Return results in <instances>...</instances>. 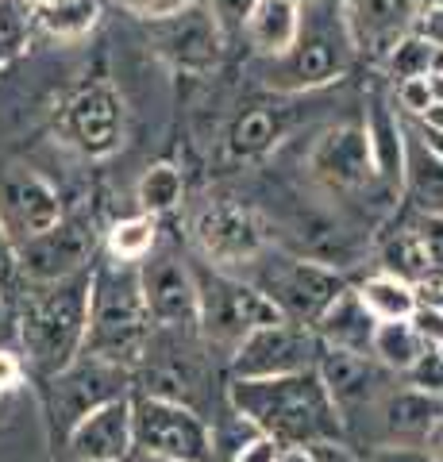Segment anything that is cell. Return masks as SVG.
<instances>
[{
	"mask_svg": "<svg viewBox=\"0 0 443 462\" xmlns=\"http://www.w3.org/2000/svg\"><path fill=\"white\" fill-rule=\"evenodd\" d=\"M227 404L278 447L347 439V424H343L317 370L285 374V378H232Z\"/></svg>",
	"mask_w": 443,
	"mask_h": 462,
	"instance_id": "6da1fadb",
	"label": "cell"
},
{
	"mask_svg": "<svg viewBox=\"0 0 443 462\" xmlns=\"http://www.w3.org/2000/svg\"><path fill=\"white\" fill-rule=\"evenodd\" d=\"M93 266L62 282L20 285L16 293V351L27 355L39 374H59L85 351L89 331Z\"/></svg>",
	"mask_w": 443,
	"mask_h": 462,
	"instance_id": "7a4b0ae2",
	"label": "cell"
},
{
	"mask_svg": "<svg viewBox=\"0 0 443 462\" xmlns=\"http://www.w3.org/2000/svg\"><path fill=\"white\" fill-rule=\"evenodd\" d=\"M151 312L143 300L139 263H93V293H89V331H85V351L101 355L108 363L135 366L147 355L151 343Z\"/></svg>",
	"mask_w": 443,
	"mask_h": 462,
	"instance_id": "3957f363",
	"label": "cell"
},
{
	"mask_svg": "<svg viewBox=\"0 0 443 462\" xmlns=\"http://www.w3.org/2000/svg\"><path fill=\"white\" fill-rule=\"evenodd\" d=\"M355 58V47L343 27V12L339 8H320L309 5L301 8V35L281 58H270L263 69L266 89H274L281 97H297V93H317L336 85L347 74Z\"/></svg>",
	"mask_w": 443,
	"mask_h": 462,
	"instance_id": "277c9868",
	"label": "cell"
},
{
	"mask_svg": "<svg viewBox=\"0 0 443 462\" xmlns=\"http://www.w3.org/2000/svg\"><path fill=\"white\" fill-rule=\"evenodd\" d=\"M235 273L259 289L270 305L281 312V320L309 324V328L347 289V282H343V273L336 266L320 263V258H305V254H285L278 247H266L259 258H251Z\"/></svg>",
	"mask_w": 443,
	"mask_h": 462,
	"instance_id": "5b68a950",
	"label": "cell"
},
{
	"mask_svg": "<svg viewBox=\"0 0 443 462\" xmlns=\"http://www.w3.org/2000/svg\"><path fill=\"white\" fill-rule=\"evenodd\" d=\"M197 266V293H201V312H197V331L212 351L232 358L235 346L254 336L266 324H278L281 312L235 270H217L208 263Z\"/></svg>",
	"mask_w": 443,
	"mask_h": 462,
	"instance_id": "8992f818",
	"label": "cell"
},
{
	"mask_svg": "<svg viewBox=\"0 0 443 462\" xmlns=\"http://www.w3.org/2000/svg\"><path fill=\"white\" fill-rule=\"evenodd\" d=\"M147 35H151V51L159 54L170 69L193 74V78L220 69L224 51H227L224 23L217 12H212L208 0H193V5L170 12L162 20H151Z\"/></svg>",
	"mask_w": 443,
	"mask_h": 462,
	"instance_id": "52a82bcc",
	"label": "cell"
},
{
	"mask_svg": "<svg viewBox=\"0 0 443 462\" xmlns=\"http://www.w3.org/2000/svg\"><path fill=\"white\" fill-rule=\"evenodd\" d=\"M189 243L201 254V263L217 270H243L251 258H259L270 247L259 212L239 205V200H220V197L193 208Z\"/></svg>",
	"mask_w": 443,
	"mask_h": 462,
	"instance_id": "ba28073f",
	"label": "cell"
},
{
	"mask_svg": "<svg viewBox=\"0 0 443 462\" xmlns=\"http://www.w3.org/2000/svg\"><path fill=\"white\" fill-rule=\"evenodd\" d=\"M135 455L151 458H178V462H217L212 458V431L205 412L189 404L135 393Z\"/></svg>",
	"mask_w": 443,
	"mask_h": 462,
	"instance_id": "9c48e42d",
	"label": "cell"
},
{
	"mask_svg": "<svg viewBox=\"0 0 443 462\" xmlns=\"http://www.w3.org/2000/svg\"><path fill=\"white\" fill-rule=\"evenodd\" d=\"M59 135L66 147H74L81 158H112L127 139V105L124 93L112 81H89L81 85L62 105Z\"/></svg>",
	"mask_w": 443,
	"mask_h": 462,
	"instance_id": "30bf717a",
	"label": "cell"
},
{
	"mask_svg": "<svg viewBox=\"0 0 443 462\" xmlns=\"http://www.w3.org/2000/svg\"><path fill=\"white\" fill-rule=\"evenodd\" d=\"M320 351L324 343L309 324L278 320L243 339L227 358V366H232V378H285V374L317 370Z\"/></svg>",
	"mask_w": 443,
	"mask_h": 462,
	"instance_id": "8fae6325",
	"label": "cell"
},
{
	"mask_svg": "<svg viewBox=\"0 0 443 462\" xmlns=\"http://www.w3.org/2000/svg\"><path fill=\"white\" fill-rule=\"evenodd\" d=\"M139 285L154 328H197L201 293H197V266L178 247L159 243L139 263Z\"/></svg>",
	"mask_w": 443,
	"mask_h": 462,
	"instance_id": "7c38bea8",
	"label": "cell"
},
{
	"mask_svg": "<svg viewBox=\"0 0 443 462\" xmlns=\"http://www.w3.org/2000/svg\"><path fill=\"white\" fill-rule=\"evenodd\" d=\"M93 254H97L93 220H85V216H66V212L54 227L16 243L23 285H47V282L74 278V273L93 266Z\"/></svg>",
	"mask_w": 443,
	"mask_h": 462,
	"instance_id": "4fadbf2b",
	"label": "cell"
},
{
	"mask_svg": "<svg viewBox=\"0 0 443 462\" xmlns=\"http://www.w3.org/2000/svg\"><path fill=\"white\" fill-rule=\"evenodd\" d=\"M132 385H135V374L127 366H116L101 355L81 351L69 366L51 374L54 416H59L62 428L69 431L81 416H89L93 409H101V404L116 401V397H132Z\"/></svg>",
	"mask_w": 443,
	"mask_h": 462,
	"instance_id": "5bb4252c",
	"label": "cell"
},
{
	"mask_svg": "<svg viewBox=\"0 0 443 462\" xmlns=\"http://www.w3.org/2000/svg\"><path fill=\"white\" fill-rule=\"evenodd\" d=\"M305 170L324 193H363L378 185L363 124H336L320 132L305 154Z\"/></svg>",
	"mask_w": 443,
	"mask_h": 462,
	"instance_id": "9a60e30c",
	"label": "cell"
},
{
	"mask_svg": "<svg viewBox=\"0 0 443 462\" xmlns=\"http://www.w3.org/2000/svg\"><path fill=\"white\" fill-rule=\"evenodd\" d=\"M62 220L59 189L27 166H8L0 173V224L12 243H23Z\"/></svg>",
	"mask_w": 443,
	"mask_h": 462,
	"instance_id": "2e32d148",
	"label": "cell"
},
{
	"mask_svg": "<svg viewBox=\"0 0 443 462\" xmlns=\"http://www.w3.org/2000/svg\"><path fill=\"white\" fill-rule=\"evenodd\" d=\"M317 374L328 389V397L339 409L343 424L359 412H374V404L390 393V378L393 374L378 366L370 355H351V351H332L324 346L320 351V363H317Z\"/></svg>",
	"mask_w": 443,
	"mask_h": 462,
	"instance_id": "e0dca14e",
	"label": "cell"
},
{
	"mask_svg": "<svg viewBox=\"0 0 443 462\" xmlns=\"http://www.w3.org/2000/svg\"><path fill=\"white\" fill-rule=\"evenodd\" d=\"M74 462H132L135 455V412L132 397H116L93 409L66 431Z\"/></svg>",
	"mask_w": 443,
	"mask_h": 462,
	"instance_id": "ac0fdd59",
	"label": "cell"
},
{
	"mask_svg": "<svg viewBox=\"0 0 443 462\" xmlns=\"http://www.w3.org/2000/svg\"><path fill=\"white\" fill-rule=\"evenodd\" d=\"M417 0H343V27L355 54H366L370 62H382L397 47V39L412 32Z\"/></svg>",
	"mask_w": 443,
	"mask_h": 462,
	"instance_id": "d6986e66",
	"label": "cell"
},
{
	"mask_svg": "<svg viewBox=\"0 0 443 462\" xmlns=\"http://www.w3.org/2000/svg\"><path fill=\"white\" fill-rule=\"evenodd\" d=\"M366 143H370V162L382 189L401 197V173H405V116L393 108V97L370 93L366 100Z\"/></svg>",
	"mask_w": 443,
	"mask_h": 462,
	"instance_id": "ffe728a7",
	"label": "cell"
},
{
	"mask_svg": "<svg viewBox=\"0 0 443 462\" xmlns=\"http://www.w3.org/2000/svg\"><path fill=\"white\" fill-rule=\"evenodd\" d=\"M382 428V443H424L432 428L443 420V397H432L424 389H390L370 412Z\"/></svg>",
	"mask_w": 443,
	"mask_h": 462,
	"instance_id": "44dd1931",
	"label": "cell"
},
{
	"mask_svg": "<svg viewBox=\"0 0 443 462\" xmlns=\"http://www.w3.org/2000/svg\"><path fill=\"white\" fill-rule=\"evenodd\" d=\"M374 328H378V320L366 312L359 293H355V285L343 289L332 305L312 320V331H317V339L324 346H332V351H351V355H370Z\"/></svg>",
	"mask_w": 443,
	"mask_h": 462,
	"instance_id": "7402d4cb",
	"label": "cell"
},
{
	"mask_svg": "<svg viewBox=\"0 0 443 462\" xmlns=\"http://www.w3.org/2000/svg\"><path fill=\"white\" fill-rule=\"evenodd\" d=\"M243 35L259 58H281L301 35V8L293 0H254L243 16Z\"/></svg>",
	"mask_w": 443,
	"mask_h": 462,
	"instance_id": "603a6c76",
	"label": "cell"
},
{
	"mask_svg": "<svg viewBox=\"0 0 443 462\" xmlns=\"http://www.w3.org/2000/svg\"><path fill=\"white\" fill-rule=\"evenodd\" d=\"M281 135H285L281 112L270 105H251L232 120L224 147H227V158H235V162H259V158H266L278 147Z\"/></svg>",
	"mask_w": 443,
	"mask_h": 462,
	"instance_id": "cb8c5ba5",
	"label": "cell"
},
{
	"mask_svg": "<svg viewBox=\"0 0 443 462\" xmlns=\"http://www.w3.org/2000/svg\"><path fill=\"white\" fill-rule=\"evenodd\" d=\"M405 173H401V197L417 212H439L443 216V158L420 147L405 124Z\"/></svg>",
	"mask_w": 443,
	"mask_h": 462,
	"instance_id": "d4e9b609",
	"label": "cell"
},
{
	"mask_svg": "<svg viewBox=\"0 0 443 462\" xmlns=\"http://www.w3.org/2000/svg\"><path fill=\"white\" fill-rule=\"evenodd\" d=\"M355 293H359V300L366 305V312L374 316V320H409L412 312H417L420 305V293L417 285H409L401 278H393V273H370L366 282L355 285Z\"/></svg>",
	"mask_w": 443,
	"mask_h": 462,
	"instance_id": "484cf974",
	"label": "cell"
},
{
	"mask_svg": "<svg viewBox=\"0 0 443 462\" xmlns=\"http://www.w3.org/2000/svg\"><path fill=\"white\" fill-rule=\"evenodd\" d=\"M424 351H428V343L412 328V320H382L374 328V339H370V358L390 374H409L420 363Z\"/></svg>",
	"mask_w": 443,
	"mask_h": 462,
	"instance_id": "4316f807",
	"label": "cell"
},
{
	"mask_svg": "<svg viewBox=\"0 0 443 462\" xmlns=\"http://www.w3.org/2000/svg\"><path fill=\"white\" fill-rule=\"evenodd\" d=\"M378 263H382V273H393V278H401L409 285H424L436 278V266H432V258H428L420 236L412 231V224L397 227L393 236L382 243Z\"/></svg>",
	"mask_w": 443,
	"mask_h": 462,
	"instance_id": "83f0119b",
	"label": "cell"
},
{
	"mask_svg": "<svg viewBox=\"0 0 443 462\" xmlns=\"http://www.w3.org/2000/svg\"><path fill=\"white\" fill-rule=\"evenodd\" d=\"M108 0H59V5H47V8H35V20L39 27L47 32L51 39H62V42H74L85 39L101 20Z\"/></svg>",
	"mask_w": 443,
	"mask_h": 462,
	"instance_id": "f1b7e54d",
	"label": "cell"
},
{
	"mask_svg": "<svg viewBox=\"0 0 443 462\" xmlns=\"http://www.w3.org/2000/svg\"><path fill=\"white\" fill-rule=\"evenodd\" d=\"M135 200H139V212H147V216H166V212H174L181 208V200H185V178H181V170L174 162H154L143 170V178L135 185Z\"/></svg>",
	"mask_w": 443,
	"mask_h": 462,
	"instance_id": "f546056e",
	"label": "cell"
},
{
	"mask_svg": "<svg viewBox=\"0 0 443 462\" xmlns=\"http://www.w3.org/2000/svg\"><path fill=\"white\" fill-rule=\"evenodd\" d=\"M154 247H159V220L147 212L112 224L108 239H105V254L116 258V263H143Z\"/></svg>",
	"mask_w": 443,
	"mask_h": 462,
	"instance_id": "4dcf8cb0",
	"label": "cell"
},
{
	"mask_svg": "<svg viewBox=\"0 0 443 462\" xmlns=\"http://www.w3.org/2000/svg\"><path fill=\"white\" fill-rule=\"evenodd\" d=\"M35 27L39 20L32 0H0V69L27 51Z\"/></svg>",
	"mask_w": 443,
	"mask_h": 462,
	"instance_id": "1f68e13d",
	"label": "cell"
},
{
	"mask_svg": "<svg viewBox=\"0 0 443 462\" xmlns=\"http://www.w3.org/2000/svg\"><path fill=\"white\" fill-rule=\"evenodd\" d=\"M428 66H432V42H424L420 35H405L397 39V47L382 58L385 78L393 81H409V78H428Z\"/></svg>",
	"mask_w": 443,
	"mask_h": 462,
	"instance_id": "d6a6232c",
	"label": "cell"
},
{
	"mask_svg": "<svg viewBox=\"0 0 443 462\" xmlns=\"http://www.w3.org/2000/svg\"><path fill=\"white\" fill-rule=\"evenodd\" d=\"M393 108L405 116V120H420V116L432 108V85L428 78H409V81H397V93H393Z\"/></svg>",
	"mask_w": 443,
	"mask_h": 462,
	"instance_id": "836d02e7",
	"label": "cell"
},
{
	"mask_svg": "<svg viewBox=\"0 0 443 462\" xmlns=\"http://www.w3.org/2000/svg\"><path fill=\"white\" fill-rule=\"evenodd\" d=\"M405 385L412 389H424V393H432V397H443V351H436V346H428V351L420 355V363L412 366L405 374Z\"/></svg>",
	"mask_w": 443,
	"mask_h": 462,
	"instance_id": "e575fe53",
	"label": "cell"
},
{
	"mask_svg": "<svg viewBox=\"0 0 443 462\" xmlns=\"http://www.w3.org/2000/svg\"><path fill=\"white\" fill-rule=\"evenodd\" d=\"M412 231L420 236L428 258H432L436 273H443V216L439 212H417L412 216Z\"/></svg>",
	"mask_w": 443,
	"mask_h": 462,
	"instance_id": "d590c367",
	"label": "cell"
},
{
	"mask_svg": "<svg viewBox=\"0 0 443 462\" xmlns=\"http://www.w3.org/2000/svg\"><path fill=\"white\" fill-rule=\"evenodd\" d=\"M20 258H16V243H12V236L5 231V224H0V293L5 297H16L20 293Z\"/></svg>",
	"mask_w": 443,
	"mask_h": 462,
	"instance_id": "8d00e7d4",
	"label": "cell"
},
{
	"mask_svg": "<svg viewBox=\"0 0 443 462\" xmlns=\"http://www.w3.org/2000/svg\"><path fill=\"white\" fill-rule=\"evenodd\" d=\"M363 462H436L428 455L424 443H378L374 451H366Z\"/></svg>",
	"mask_w": 443,
	"mask_h": 462,
	"instance_id": "74e56055",
	"label": "cell"
},
{
	"mask_svg": "<svg viewBox=\"0 0 443 462\" xmlns=\"http://www.w3.org/2000/svg\"><path fill=\"white\" fill-rule=\"evenodd\" d=\"M409 320H412V328L420 331V339L428 346H443V309L439 305H432V300H420L417 312H412Z\"/></svg>",
	"mask_w": 443,
	"mask_h": 462,
	"instance_id": "f35d334b",
	"label": "cell"
},
{
	"mask_svg": "<svg viewBox=\"0 0 443 462\" xmlns=\"http://www.w3.org/2000/svg\"><path fill=\"white\" fill-rule=\"evenodd\" d=\"M108 5H116V8H124L127 16H139V20H162V16H170V12H178V8H185V5H193V0H108Z\"/></svg>",
	"mask_w": 443,
	"mask_h": 462,
	"instance_id": "ab89813d",
	"label": "cell"
},
{
	"mask_svg": "<svg viewBox=\"0 0 443 462\" xmlns=\"http://www.w3.org/2000/svg\"><path fill=\"white\" fill-rule=\"evenodd\" d=\"M27 378V366L16 346H0V397L12 393V389H20Z\"/></svg>",
	"mask_w": 443,
	"mask_h": 462,
	"instance_id": "60d3db41",
	"label": "cell"
},
{
	"mask_svg": "<svg viewBox=\"0 0 443 462\" xmlns=\"http://www.w3.org/2000/svg\"><path fill=\"white\" fill-rule=\"evenodd\" d=\"M305 451L312 462H363V455L347 439H320V443H309Z\"/></svg>",
	"mask_w": 443,
	"mask_h": 462,
	"instance_id": "b9f144b4",
	"label": "cell"
},
{
	"mask_svg": "<svg viewBox=\"0 0 443 462\" xmlns=\"http://www.w3.org/2000/svg\"><path fill=\"white\" fill-rule=\"evenodd\" d=\"M412 35H420L432 47H443V8H428L420 5L417 16H412Z\"/></svg>",
	"mask_w": 443,
	"mask_h": 462,
	"instance_id": "7bdbcfd3",
	"label": "cell"
},
{
	"mask_svg": "<svg viewBox=\"0 0 443 462\" xmlns=\"http://www.w3.org/2000/svg\"><path fill=\"white\" fill-rule=\"evenodd\" d=\"M278 451H281V447H278L274 439H270V436H259V439H251L247 447H239V451L227 458V462H274Z\"/></svg>",
	"mask_w": 443,
	"mask_h": 462,
	"instance_id": "ee69618b",
	"label": "cell"
},
{
	"mask_svg": "<svg viewBox=\"0 0 443 462\" xmlns=\"http://www.w3.org/2000/svg\"><path fill=\"white\" fill-rule=\"evenodd\" d=\"M0 346H16V305L0 293Z\"/></svg>",
	"mask_w": 443,
	"mask_h": 462,
	"instance_id": "f6af8a7d",
	"label": "cell"
},
{
	"mask_svg": "<svg viewBox=\"0 0 443 462\" xmlns=\"http://www.w3.org/2000/svg\"><path fill=\"white\" fill-rule=\"evenodd\" d=\"M208 5H212V12H217V16H220V23L235 20V23L243 27V16H247V12H251L254 0H208Z\"/></svg>",
	"mask_w": 443,
	"mask_h": 462,
	"instance_id": "bcb514c9",
	"label": "cell"
},
{
	"mask_svg": "<svg viewBox=\"0 0 443 462\" xmlns=\"http://www.w3.org/2000/svg\"><path fill=\"white\" fill-rule=\"evenodd\" d=\"M405 124H409V132H412V139H417L420 147H428L432 154L443 158V132H436V127H428V124H420V120H405Z\"/></svg>",
	"mask_w": 443,
	"mask_h": 462,
	"instance_id": "7dc6e473",
	"label": "cell"
},
{
	"mask_svg": "<svg viewBox=\"0 0 443 462\" xmlns=\"http://www.w3.org/2000/svg\"><path fill=\"white\" fill-rule=\"evenodd\" d=\"M424 447H428V455H432L436 462H443V420L432 428V436L424 439Z\"/></svg>",
	"mask_w": 443,
	"mask_h": 462,
	"instance_id": "c3c4849f",
	"label": "cell"
},
{
	"mask_svg": "<svg viewBox=\"0 0 443 462\" xmlns=\"http://www.w3.org/2000/svg\"><path fill=\"white\" fill-rule=\"evenodd\" d=\"M274 462H312V458H309L305 447H281Z\"/></svg>",
	"mask_w": 443,
	"mask_h": 462,
	"instance_id": "681fc988",
	"label": "cell"
},
{
	"mask_svg": "<svg viewBox=\"0 0 443 462\" xmlns=\"http://www.w3.org/2000/svg\"><path fill=\"white\" fill-rule=\"evenodd\" d=\"M420 124H428V127H436V132H443V105H432L424 116H420Z\"/></svg>",
	"mask_w": 443,
	"mask_h": 462,
	"instance_id": "f907efd6",
	"label": "cell"
},
{
	"mask_svg": "<svg viewBox=\"0 0 443 462\" xmlns=\"http://www.w3.org/2000/svg\"><path fill=\"white\" fill-rule=\"evenodd\" d=\"M428 85H432V105H443V74H432Z\"/></svg>",
	"mask_w": 443,
	"mask_h": 462,
	"instance_id": "816d5d0a",
	"label": "cell"
},
{
	"mask_svg": "<svg viewBox=\"0 0 443 462\" xmlns=\"http://www.w3.org/2000/svg\"><path fill=\"white\" fill-rule=\"evenodd\" d=\"M135 462H178V458H151V455H139Z\"/></svg>",
	"mask_w": 443,
	"mask_h": 462,
	"instance_id": "f5cc1de1",
	"label": "cell"
},
{
	"mask_svg": "<svg viewBox=\"0 0 443 462\" xmlns=\"http://www.w3.org/2000/svg\"><path fill=\"white\" fill-rule=\"evenodd\" d=\"M35 8H47V5H59V0H32Z\"/></svg>",
	"mask_w": 443,
	"mask_h": 462,
	"instance_id": "db71d44e",
	"label": "cell"
},
{
	"mask_svg": "<svg viewBox=\"0 0 443 462\" xmlns=\"http://www.w3.org/2000/svg\"><path fill=\"white\" fill-rule=\"evenodd\" d=\"M420 5H428V8H443V0H420Z\"/></svg>",
	"mask_w": 443,
	"mask_h": 462,
	"instance_id": "11a10c76",
	"label": "cell"
},
{
	"mask_svg": "<svg viewBox=\"0 0 443 462\" xmlns=\"http://www.w3.org/2000/svg\"><path fill=\"white\" fill-rule=\"evenodd\" d=\"M293 5H297V8H309V5H317V0H293Z\"/></svg>",
	"mask_w": 443,
	"mask_h": 462,
	"instance_id": "9f6ffc18",
	"label": "cell"
},
{
	"mask_svg": "<svg viewBox=\"0 0 443 462\" xmlns=\"http://www.w3.org/2000/svg\"><path fill=\"white\" fill-rule=\"evenodd\" d=\"M439 278H443V273H439Z\"/></svg>",
	"mask_w": 443,
	"mask_h": 462,
	"instance_id": "6f0895ef",
	"label": "cell"
}]
</instances>
